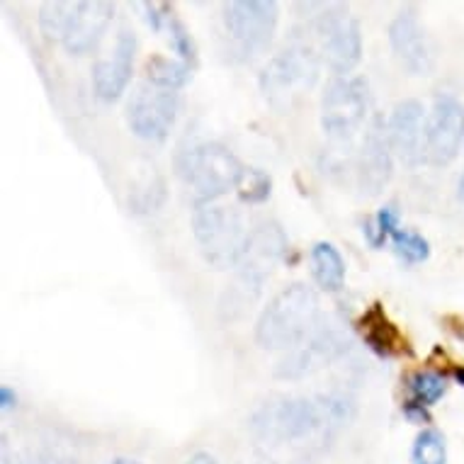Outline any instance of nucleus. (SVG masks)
Masks as SVG:
<instances>
[{
    "label": "nucleus",
    "instance_id": "nucleus-1",
    "mask_svg": "<svg viewBox=\"0 0 464 464\" xmlns=\"http://www.w3.org/2000/svg\"><path fill=\"white\" fill-rule=\"evenodd\" d=\"M355 416V401L345 394L273 396L251 413L253 435L260 440L302 442L306 438H328Z\"/></svg>",
    "mask_w": 464,
    "mask_h": 464
},
{
    "label": "nucleus",
    "instance_id": "nucleus-2",
    "mask_svg": "<svg viewBox=\"0 0 464 464\" xmlns=\"http://www.w3.org/2000/svg\"><path fill=\"white\" fill-rule=\"evenodd\" d=\"M287 253V234L277 221H260L246 238L244 251L237 263L234 285L221 297V314L234 319L258 299L263 282L270 277L277 263Z\"/></svg>",
    "mask_w": 464,
    "mask_h": 464
},
{
    "label": "nucleus",
    "instance_id": "nucleus-3",
    "mask_svg": "<svg viewBox=\"0 0 464 464\" xmlns=\"http://www.w3.org/2000/svg\"><path fill=\"white\" fill-rule=\"evenodd\" d=\"M321 321V302L316 289L306 282H292L275 295L260 312L256 324V343L263 351H289L304 341Z\"/></svg>",
    "mask_w": 464,
    "mask_h": 464
},
{
    "label": "nucleus",
    "instance_id": "nucleus-4",
    "mask_svg": "<svg viewBox=\"0 0 464 464\" xmlns=\"http://www.w3.org/2000/svg\"><path fill=\"white\" fill-rule=\"evenodd\" d=\"M321 52L309 24L295 27L285 46L260 73V91L277 110L289 107L319 78Z\"/></svg>",
    "mask_w": 464,
    "mask_h": 464
},
{
    "label": "nucleus",
    "instance_id": "nucleus-5",
    "mask_svg": "<svg viewBox=\"0 0 464 464\" xmlns=\"http://www.w3.org/2000/svg\"><path fill=\"white\" fill-rule=\"evenodd\" d=\"M176 170L192 190L195 202H217L221 195L238 188L246 166L224 144L195 141L178 151Z\"/></svg>",
    "mask_w": 464,
    "mask_h": 464
},
{
    "label": "nucleus",
    "instance_id": "nucleus-6",
    "mask_svg": "<svg viewBox=\"0 0 464 464\" xmlns=\"http://www.w3.org/2000/svg\"><path fill=\"white\" fill-rule=\"evenodd\" d=\"M192 234L207 263L217 270H228L237 267L251 231L244 227V217L234 207L219 202H195Z\"/></svg>",
    "mask_w": 464,
    "mask_h": 464
},
{
    "label": "nucleus",
    "instance_id": "nucleus-7",
    "mask_svg": "<svg viewBox=\"0 0 464 464\" xmlns=\"http://www.w3.org/2000/svg\"><path fill=\"white\" fill-rule=\"evenodd\" d=\"M306 24L314 32L321 62H326L328 69L338 76H351V71L358 66L362 56V32L358 17L353 15L348 5H316V13L309 15Z\"/></svg>",
    "mask_w": 464,
    "mask_h": 464
},
{
    "label": "nucleus",
    "instance_id": "nucleus-8",
    "mask_svg": "<svg viewBox=\"0 0 464 464\" xmlns=\"http://www.w3.org/2000/svg\"><path fill=\"white\" fill-rule=\"evenodd\" d=\"M370 83L362 76L331 78L321 95V130L334 141H348L370 114Z\"/></svg>",
    "mask_w": 464,
    "mask_h": 464
},
{
    "label": "nucleus",
    "instance_id": "nucleus-9",
    "mask_svg": "<svg viewBox=\"0 0 464 464\" xmlns=\"http://www.w3.org/2000/svg\"><path fill=\"white\" fill-rule=\"evenodd\" d=\"M280 8L275 0H231L224 5V30L241 62L266 52L277 30Z\"/></svg>",
    "mask_w": 464,
    "mask_h": 464
},
{
    "label": "nucleus",
    "instance_id": "nucleus-10",
    "mask_svg": "<svg viewBox=\"0 0 464 464\" xmlns=\"http://www.w3.org/2000/svg\"><path fill=\"white\" fill-rule=\"evenodd\" d=\"M345 351H348V335L343 334L338 324H328L321 319L319 326L314 328L304 341H299L295 348L282 353V358L275 365V377L302 380L343 358Z\"/></svg>",
    "mask_w": 464,
    "mask_h": 464
},
{
    "label": "nucleus",
    "instance_id": "nucleus-11",
    "mask_svg": "<svg viewBox=\"0 0 464 464\" xmlns=\"http://www.w3.org/2000/svg\"><path fill=\"white\" fill-rule=\"evenodd\" d=\"M180 98L176 91L139 83L127 100V124L134 137L144 141H163L176 124Z\"/></svg>",
    "mask_w": 464,
    "mask_h": 464
},
{
    "label": "nucleus",
    "instance_id": "nucleus-12",
    "mask_svg": "<svg viewBox=\"0 0 464 464\" xmlns=\"http://www.w3.org/2000/svg\"><path fill=\"white\" fill-rule=\"evenodd\" d=\"M394 159L396 156L389 144L387 122L382 114H374L372 122L367 124L358 160H355V176H358V188L362 195L367 198L382 195V190L394 176Z\"/></svg>",
    "mask_w": 464,
    "mask_h": 464
},
{
    "label": "nucleus",
    "instance_id": "nucleus-13",
    "mask_svg": "<svg viewBox=\"0 0 464 464\" xmlns=\"http://www.w3.org/2000/svg\"><path fill=\"white\" fill-rule=\"evenodd\" d=\"M389 44L396 62L413 76H428L435 66L433 42L420 23L419 10L406 5L389 23Z\"/></svg>",
    "mask_w": 464,
    "mask_h": 464
},
{
    "label": "nucleus",
    "instance_id": "nucleus-14",
    "mask_svg": "<svg viewBox=\"0 0 464 464\" xmlns=\"http://www.w3.org/2000/svg\"><path fill=\"white\" fill-rule=\"evenodd\" d=\"M389 144L403 166H419L426 160L428 149V114L419 100L396 102L387 120Z\"/></svg>",
    "mask_w": 464,
    "mask_h": 464
},
{
    "label": "nucleus",
    "instance_id": "nucleus-15",
    "mask_svg": "<svg viewBox=\"0 0 464 464\" xmlns=\"http://www.w3.org/2000/svg\"><path fill=\"white\" fill-rule=\"evenodd\" d=\"M464 141V105L455 95L442 92L428 114L426 160L433 166H448L459 153Z\"/></svg>",
    "mask_w": 464,
    "mask_h": 464
},
{
    "label": "nucleus",
    "instance_id": "nucleus-16",
    "mask_svg": "<svg viewBox=\"0 0 464 464\" xmlns=\"http://www.w3.org/2000/svg\"><path fill=\"white\" fill-rule=\"evenodd\" d=\"M137 34L131 30H120L114 42L112 56L100 59L92 66V91L102 102H112L127 91L134 73V56H137Z\"/></svg>",
    "mask_w": 464,
    "mask_h": 464
},
{
    "label": "nucleus",
    "instance_id": "nucleus-17",
    "mask_svg": "<svg viewBox=\"0 0 464 464\" xmlns=\"http://www.w3.org/2000/svg\"><path fill=\"white\" fill-rule=\"evenodd\" d=\"M112 15L114 5L107 0H76L69 30L62 42L63 49L76 56L91 52L100 42V37L105 34L107 24L112 23Z\"/></svg>",
    "mask_w": 464,
    "mask_h": 464
},
{
    "label": "nucleus",
    "instance_id": "nucleus-18",
    "mask_svg": "<svg viewBox=\"0 0 464 464\" xmlns=\"http://www.w3.org/2000/svg\"><path fill=\"white\" fill-rule=\"evenodd\" d=\"M144 10L146 23L168 39V44L173 46V52L180 56V62L195 66L198 63V46H195V39L183 24V20L173 13V8L166 3H146Z\"/></svg>",
    "mask_w": 464,
    "mask_h": 464
},
{
    "label": "nucleus",
    "instance_id": "nucleus-19",
    "mask_svg": "<svg viewBox=\"0 0 464 464\" xmlns=\"http://www.w3.org/2000/svg\"><path fill=\"white\" fill-rule=\"evenodd\" d=\"M360 331H362L367 348L382 355V358H394V355H401L406 351V338L396 328L394 321L384 314L382 304H372L362 314Z\"/></svg>",
    "mask_w": 464,
    "mask_h": 464
},
{
    "label": "nucleus",
    "instance_id": "nucleus-20",
    "mask_svg": "<svg viewBox=\"0 0 464 464\" xmlns=\"http://www.w3.org/2000/svg\"><path fill=\"white\" fill-rule=\"evenodd\" d=\"M309 263H312L314 280L319 282L321 289L338 292L343 287V282H345V263H343V256L334 244L316 241L312 246V253H309Z\"/></svg>",
    "mask_w": 464,
    "mask_h": 464
},
{
    "label": "nucleus",
    "instance_id": "nucleus-21",
    "mask_svg": "<svg viewBox=\"0 0 464 464\" xmlns=\"http://www.w3.org/2000/svg\"><path fill=\"white\" fill-rule=\"evenodd\" d=\"M192 76V66H188L185 62H176V59H168V56H151L146 62V81L159 88H166V91H178L183 88Z\"/></svg>",
    "mask_w": 464,
    "mask_h": 464
},
{
    "label": "nucleus",
    "instance_id": "nucleus-22",
    "mask_svg": "<svg viewBox=\"0 0 464 464\" xmlns=\"http://www.w3.org/2000/svg\"><path fill=\"white\" fill-rule=\"evenodd\" d=\"M73 0H46L39 5V30L49 42H63L69 30Z\"/></svg>",
    "mask_w": 464,
    "mask_h": 464
},
{
    "label": "nucleus",
    "instance_id": "nucleus-23",
    "mask_svg": "<svg viewBox=\"0 0 464 464\" xmlns=\"http://www.w3.org/2000/svg\"><path fill=\"white\" fill-rule=\"evenodd\" d=\"M411 464H448V445L442 433L435 428L420 430L413 440Z\"/></svg>",
    "mask_w": 464,
    "mask_h": 464
},
{
    "label": "nucleus",
    "instance_id": "nucleus-24",
    "mask_svg": "<svg viewBox=\"0 0 464 464\" xmlns=\"http://www.w3.org/2000/svg\"><path fill=\"white\" fill-rule=\"evenodd\" d=\"M406 387L411 392V399L426 403V406H433L438 399H442V394L448 392V382L445 377H440L438 372H430V370H419L413 372L409 380H406Z\"/></svg>",
    "mask_w": 464,
    "mask_h": 464
},
{
    "label": "nucleus",
    "instance_id": "nucleus-25",
    "mask_svg": "<svg viewBox=\"0 0 464 464\" xmlns=\"http://www.w3.org/2000/svg\"><path fill=\"white\" fill-rule=\"evenodd\" d=\"M399 209H396V205H384L377 212V217L374 219H367L365 224H362V234H365V238L370 241V246L372 248H380L387 238H392V234L394 231H399Z\"/></svg>",
    "mask_w": 464,
    "mask_h": 464
},
{
    "label": "nucleus",
    "instance_id": "nucleus-26",
    "mask_svg": "<svg viewBox=\"0 0 464 464\" xmlns=\"http://www.w3.org/2000/svg\"><path fill=\"white\" fill-rule=\"evenodd\" d=\"M392 244H394V251L399 258H403L406 263H423L430 256V244L428 238L413 228H399L392 234Z\"/></svg>",
    "mask_w": 464,
    "mask_h": 464
},
{
    "label": "nucleus",
    "instance_id": "nucleus-27",
    "mask_svg": "<svg viewBox=\"0 0 464 464\" xmlns=\"http://www.w3.org/2000/svg\"><path fill=\"white\" fill-rule=\"evenodd\" d=\"M270 188H273V183H270L267 173H263L258 168H246V173L237 190L244 202H263L270 195Z\"/></svg>",
    "mask_w": 464,
    "mask_h": 464
},
{
    "label": "nucleus",
    "instance_id": "nucleus-28",
    "mask_svg": "<svg viewBox=\"0 0 464 464\" xmlns=\"http://www.w3.org/2000/svg\"><path fill=\"white\" fill-rule=\"evenodd\" d=\"M403 416L413 423H430V413H428L426 403L416 401V399H409V401H403L401 406Z\"/></svg>",
    "mask_w": 464,
    "mask_h": 464
},
{
    "label": "nucleus",
    "instance_id": "nucleus-29",
    "mask_svg": "<svg viewBox=\"0 0 464 464\" xmlns=\"http://www.w3.org/2000/svg\"><path fill=\"white\" fill-rule=\"evenodd\" d=\"M15 403H17V394L8 387V384H3V387H0V409H3V411H8V409L15 406Z\"/></svg>",
    "mask_w": 464,
    "mask_h": 464
},
{
    "label": "nucleus",
    "instance_id": "nucleus-30",
    "mask_svg": "<svg viewBox=\"0 0 464 464\" xmlns=\"http://www.w3.org/2000/svg\"><path fill=\"white\" fill-rule=\"evenodd\" d=\"M185 464H219V462H217L212 455H207V452H198V455H192Z\"/></svg>",
    "mask_w": 464,
    "mask_h": 464
},
{
    "label": "nucleus",
    "instance_id": "nucleus-31",
    "mask_svg": "<svg viewBox=\"0 0 464 464\" xmlns=\"http://www.w3.org/2000/svg\"><path fill=\"white\" fill-rule=\"evenodd\" d=\"M42 464H78V462H73V459H63V457H52V459H46V462Z\"/></svg>",
    "mask_w": 464,
    "mask_h": 464
},
{
    "label": "nucleus",
    "instance_id": "nucleus-32",
    "mask_svg": "<svg viewBox=\"0 0 464 464\" xmlns=\"http://www.w3.org/2000/svg\"><path fill=\"white\" fill-rule=\"evenodd\" d=\"M452 374H455V380L459 382V384H464V367H455V372Z\"/></svg>",
    "mask_w": 464,
    "mask_h": 464
},
{
    "label": "nucleus",
    "instance_id": "nucleus-33",
    "mask_svg": "<svg viewBox=\"0 0 464 464\" xmlns=\"http://www.w3.org/2000/svg\"><path fill=\"white\" fill-rule=\"evenodd\" d=\"M457 195L464 199V170H462V176H459V183H457Z\"/></svg>",
    "mask_w": 464,
    "mask_h": 464
},
{
    "label": "nucleus",
    "instance_id": "nucleus-34",
    "mask_svg": "<svg viewBox=\"0 0 464 464\" xmlns=\"http://www.w3.org/2000/svg\"><path fill=\"white\" fill-rule=\"evenodd\" d=\"M112 464H141V462H137V459H127V457H117Z\"/></svg>",
    "mask_w": 464,
    "mask_h": 464
}]
</instances>
